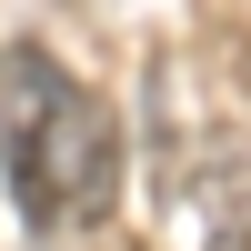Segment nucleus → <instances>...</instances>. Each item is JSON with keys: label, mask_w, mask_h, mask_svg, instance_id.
I'll return each instance as SVG.
<instances>
[{"label": "nucleus", "mask_w": 251, "mask_h": 251, "mask_svg": "<svg viewBox=\"0 0 251 251\" xmlns=\"http://www.w3.org/2000/svg\"><path fill=\"white\" fill-rule=\"evenodd\" d=\"M10 141H30L50 221H80V231H91V221L121 211V111L100 91H71L40 131H10Z\"/></svg>", "instance_id": "nucleus-1"}, {"label": "nucleus", "mask_w": 251, "mask_h": 251, "mask_svg": "<svg viewBox=\"0 0 251 251\" xmlns=\"http://www.w3.org/2000/svg\"><path fill=\"white\" fill-rule=\"evenodd\" d=\"M201 231H211V251H251V141L201 151Z\"/></svg>", "instance_id": "nucleus-2"}]
</instances>
